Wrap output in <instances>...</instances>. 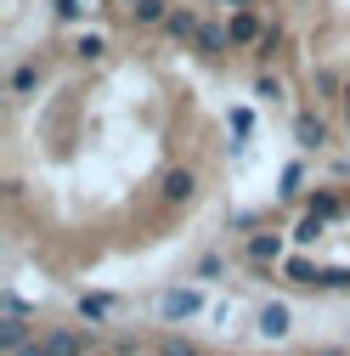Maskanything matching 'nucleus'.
Segmentation results:
<instances>
[{
	"instance_id": "obj_1",
	"label": "nucleus",
	"mask_w": 350,
	"mask_h": 356,
	"mask_svg": "<svg viewBox=\"0 0 350 356\" xmlns=\"http://www.w3.org/2000/svg\"><path fill=\"white\" fill-rule=\"evenodd\" d=\"M203 311V294L198 289H164L158 294V317L164 323H187V317H198Z\"/></svg>"
},
{
	"instance_id": "obj_2",
	"label": "nucleus",
	"mask_w": 350,
	"mask_h": 356,
	"mask_svg": "<svg viewBox=\"0 0 350 356\" xmlns=\"http://www.w3.org/2000/svg\"><path fill=\"white\" fill-rule=\"evenodd\" d=\"M254 328H260V339H283V334L294 328L288 300H266V305H260V317H254Z\"/></svg>"
},
{
	"instance_id": "obj_3",
	"label": "nucleus",
	"mask_w": 350,
	"mask_h": 356,
	"mask_svg": "<svg viewBox=\"0 0 350 356\" xmlns=\"http://www.w3.org/2000/svg\"><path fill=\"white\" fill-rule=\"evenodd\" d=\"M40 345H46V356H91L74 328H46V334H40Z\"/></svg>"
},
{
	"instance_id": "obj_4",
	"label": "nucleus",
	"mask_w": 350,
	"mask_h": 356,
	"mask_svg": "<svg viewBox=\"0 0 350 356\" xmlns=\"http://www.w3.org/2000/svg\"><path fill=\"white\" fill-rule=\"evenodd\" d=\"M198 12H187V6H169V17H164V34L169 40H198Z\"/></svg>"
},
{
	"instance_id": "obj_5",
	"label": "nucleus",
	"mask_w": 350,
	"mask_h": 356,
	"mask_svg": "<svg viewBox=\"0 0 350 356\" xmlns=\"http://www.w3.org/2000/svg\"><path fill=\"white\" fill-rule=\"evenodd\" d=\"M226 29H232V46H254V40H266V29H260V17H254L249 6H238V17H232Z\"/></svg>"
},
{
	"instance_id": "obj_6",
	"label": "nucleus",
	"mask_w": 350,
	"mask_h": 356,
	"mask_svg": "<svg viewBox=\"0 0 350 356\" xmlns=\"http://www.w3.org/2000/svg\"><path fill=\"white\" fill-rule=\"evenodd\" d=\"M164 17H169V0H136L130 6V23H142V29H164Z\"/></svg>"
},
{
	"instance_id": "obj_7",
	"label": "nucleus",
	"mask_w": 350,
	"mask_h": 356,
	"mask_svg": "<svg viewBox=\"0 0 350 356\" xmlns=\"http://www.w3.org/2000/svg\"><path fill=\"white\" fill-rule=\"evenodd\" d=\"M226 46H232V29H221V23H203V29H198V51H203V57H221Z\"/></svg>"
},
{
	"instance_id": "obj_8",
	"label": "nucleus",
	"mask_w": 350,
	"mask_h": 356,
	"mask_svg": "<svg viewBox=\"0 0 350 356\" xmlns=\"http://www.w3.org/2000/svg\"><path fill=\"white\" fill-rule=\"evenodd\" d=\"M249 260H260V266H266V260H283V238H277V232H254V238H249Z\"/></svg>"
},
{
	"instance_id": "obj_9",
	"label": "nucleus",
	"mask_w": 350,
	"mask_h": 356,
	"mask_svg": "<svg viewBox=\"0 0 350 356\" xmlns=\"http://www.w3.org/2000/svg\"><path fill=\"white\" fill-rule=\"evenodd\" d=\"M23 345H34V339H28V323H23V317H6V323H0V350L12 356V350H23Z\"/></svg>"
},
{
	"instance_id": "obj_10",
	"label": "nucleus",
	"mask_w": 350,
	"mask_h": 356,
	"mask_svg": "<svg viewBox=\"0 0 350 356\" xmlns=\"http://www.w3.org/2000/svg\"><path fill=\"white\" fill-rule=\"evenodd\" d=\"M192 187H198V181H192V170H169V175H164V198H169V204H187Z\"/></svg>"
},
{
	"instance_id": "obj_11",
	"label": "nucleus",
	"mask_w": 350,
	"mask_h": 356,
	"mask_svg": "<svg viewBox=\"0 0 350 356\" xmlns=\"http://www.w3.org/2000/svg\"><path fill=\"white\" fill-rule=\"evenodd\" d=\"M294 136H299V147H322V142H328V130H322V119L299 113V119H294Z\"/></svg>"
},
{
	"instance_id": "obj_12",
	"label": "nucleus",
	"mask_w": 350,
	"mask_h": 356,
	"mask_svg": "<svg viewBox=\"0 0 350 356\" xmlns=\"http://www.w3.org/2000/svg\"><path fill=\"white\" fill-rule=\"evenodd\" d=\"M322 232H328V220H322V215H317V209H305V215H299V227H294V243H299V249H305V243H317V238H322Z\"/></svg>"
},
{
	"instance_id": "obj_13",
	"label": "nucleus",
	"mask_w": 350,
	"mask_h": 356,
	"mask_svg": "<svg viewBox=\"0 0 350 356\" xmlns=\"http://www.w3.org/2000/svg\"><path fill=\"white\" fill-rule=\"evenodd\" d=\"M79 317L85 323H108L113 317V300L108 294H79Z\"/></svg>"
},
{
	"instance_id": "obj_14",
	"label": "nucleus",
	"mask_w": 350,
	"mask_h": 356,
	"mask_svg": "<svg viewBox=\"0 0 350 356\" xmlns=\"http://www.w3.org/2000/svg\"><path fill=\"white\" fill-rule=\"evenodd\" d=\"M317 289H350V266H317Z\"/></svg>"
},
{
	"instance_id": "obj_15",
	"label": "nucleus",
	"mask_w": 350,
	"mask_h": 356,
	"mask_svg": "<svg viewBox=\"0 0 350 356\" xmlns=\"http://www.w3.org/2000/svg\"><path fill=\"white\" fill-rule=\"evenodd\" d=\"M97 6H102V0H57V17L62 23H79L85 12H97Z\"/></svg>"
},
{
	"instance_id": "obj_16",
	"label": "nucleus",
	"mask_w": 350,
	"mask_h": 356,
	"mask_svg": "<svg viewBox=\"0 0 350 356\" xmlns=\"http://www.w3.org/2000/svg\"><path fill=\"white\" fill-rule=\"evenodd\" d=\"M102 51H108V40H102V34H79V40H74V57H85V63L102 57Z\"/></svg>"
},
{
	"instance_id": "obj_17",
	"label": "nucleus",
	"mask_w": 350,
	"mask_h": 356,
	"mask_svg": "<svg viewBox=\"0 0 350 356\" xmlns=\"http://www.w3.org/2000/svg\"><path fill=\"white\" fill-rule=\"evenodd\" d=\"M288 277H294V283H311V289H317V266H311V260H288Z\"/></svg>"
},
{
	"instance_id": "obj_18",
	"label": "nucleus",
	"mask_w": 350,
	"mask_h": 356,
	"mask_svg": "<svg viewBox=\"0 0 350 356\" xmlns=\"http://www.w3.org/2000/svg\"><path fill=\"white\" fill-rule=\"evenodd\" d=\"M311 209H317V215H322V220H333V215H339V209H344V204H339V198H333V193H317V198H311Z\"/></svg>"
},
{
	"instance_id": "obj_19",
	"label": "nucleus",
	"mask_w": 350,
	"mask_h": 356,
	"mask_svg": "<svg viewBox=\"0 0 350 356\" xmlns=\"http://www.w3.org/2000/svg\"><path fill=\"white\" fill-rule=\"evenodd\" d=\"M34 85H40V74H34V68H17V74H12V91H17V97H28Z\"/></svg>"
},
{
	"instance_id": "obj_20",
	"label": "nucleus",
	"mask_w": 350,
	"mask_h": 356,
	"mask_svg": "<svg viewBox=\"0 0 350 356\" xmlns=\"http://www.w3.org/2000/svg\"><path fill=\"white\" fill-rule=\"evenodd\" d=\"M254 97H266V102H277V97H283V85H277L272 74H260V85H254Z\"/></svg>"
},
{
	"instance_id": "obj_21",
	"label": "nucleus",
	"mask_w": 350,
	"mask_h": 356,
	"mask_svg": "<svg viewBox=\"0 0 350 356\" xmlns=\"http://www.w3.org/2000/svg\"><path fill=\"white\" fill-rule=\"evenodd\" d=\"M0 311H6V317H28V305H23V294H0Z\"/></svg>"
},
{
	"instance_id": "obj_22",
	"label": "nucleus",
	"mask_w": 350,
	"mask_h": 356,
	"mask_svg": "<svg viewBox=\"0 0 350 356\" xmlns=\"http://www.w3.org/2000/svg\"><path fill=\"white\" fill-rule=\"evenodd\" d=\"M288 193H299V164H288V170H283V198H288Z\"/></svg>"
},
{
	"instance_id": "obj_23",
	"label": "nucleus",
	"mask_w": 350,
	"mask_h": 356,
	"mask_svg": "<svg viewBox=\"0 0 350 356\" xmlns=\"http://www.w3.org/2000/svg\"><path fill=\"white\" fill-rule=\"evenodd\" d=\"M164 356H198V345H187V339H169V345H164Z\"/></svg>"
},
{
	"instance_id": "obj_24",
	"label": "nucleus",
	"mask_w": 350,
	"mask_h": 356,
	"mask_svg": "<svg viewBox=\"0 0 350 356\" xmlns=\"http://www.w3.org/2000/svg\"><path fill=\"white\" fill-rule=\"evenodd\" d=\"M12 356H46V345L34 339V345H23V350H12Z\"/></svg>"
},
{
	"instance_id": "obj_25",
	"label": "nucleus",
	"mask_w": 350,
	"mask_h": 356,
	"mask_svg": "<svg viewBox=\"0 0 350 356\" xmlns=\"http://www.w3.org/2000/svg\"><path fill=\"white\" fill-rule=\"evenodd\" d=\"M221 6H254V0H221Z\"/></svg>"
},
{
	"instance_id": "obj_26",
	"label": "nucleus",
	"mask_w": 350,
	"mask_h": 356,
	"mask_svg": "<svg viewBox=\"0 0 350 356\" xmlns=\"http://www.w3.org/2000/svg\"><path fill=\"white\" fill-rule=\"evenodd\" d=\"M113 6H124V12H130V6H136V0H113Z\"/></svg>"
},
{
	"instance_id": "obj_27",
	"label": "nucleus",
	"mask_w": 350,
	"mask_h": 356,
	"mask_svg": "<svg viewBox=\"0 0 350 356\" xmlns=\"http://www.w3.org/2000/svg\"><path fill=\"white\" fill-rule=\"evenodd\" d=\"M136 356H164V350H136Z\"/></svg>"
},
{
	"instance_id": "obj_28",
	"label": "nucleus",
	"mask_w": 350,
	"mask_h": 356,
	"mask_svg": "<svg viewBox=\"0 0 350 356\" xmlns=\"http://www.w3.org/2000/svg\"><path fill=\"white\" fill-rule=\"evenodd\" d=\"M322 356H344V350H322Z\"/></svg>"
},
{
	"instance_id": "obj_29",
	"label": "nucleus",
	"mask_w": 350,
	"mask_h": 356,
	"mask_svg": "<svg viewBox=\"0 0 350 356\" xmlns=\"http://www.w3.org/2000/svg\"><path fill=\"white\" fill-rule=\"evenodd\" d=\"M91 356H113V350H91Z\"/></svg>"
},
{
	"instance_id": "obj_30",
	"label": "nucleus",
	"mask_w": 350,
	"mask_h": 356,
	"mask_svg": "<svg viewBox=\"0 0 350 356\" xmlns=\"http://www.w3.org/2000/svg\"><path fill=\"white\" fill-rule=\"evenodd\" d=\"M344 102H350V85H344Z\"/></svg>"
}]
</instances>
